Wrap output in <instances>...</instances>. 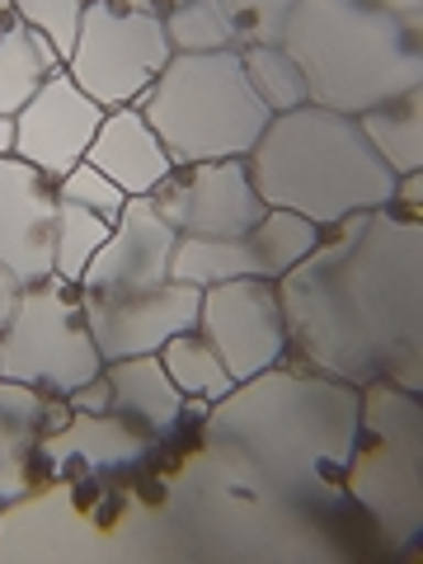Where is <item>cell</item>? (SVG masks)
<instances>
[{"label": "cell", "instance_id": "obj_1", "mask_svg": "<svg viewBox=\"0 0 423 564\" xmlns=\"http://www.w3.org/2000/svg\"><path fill=\"white\" fill-rule=\"evenodd\" d=\"M288 344L311 372L348 386L423 391V226L377 207L325 226L315 250L278 278Z\"/></svg>", "mask_w": 423, "mask_h": 564}, {"label": "cell", "instance_id": "obj_2", "mask_svg": "<svg viewBox=\"0 0 423 564\" xmlns=\"http://www.w3.org/2000/svg\"><path fill=\"white\" fill-rule=\"evenodd\" d=\"M362 386L278 362L236 381L203 414V437L296 508L344 503V475L358 443Z\"/></svg>", "mask_w": 423, "mask_h": 564}, {"label": "cell", "instance_id": "obj_3", "mask_svg": "<svg viewBox=\"0 0 423 564\" xmlns=\"http://www.w3.org/2000/svg\"><path fill=\"white\" fill-rule=\"evenodd\" d=\"M263 207L302 212L315 226H334L352 212H377L395 203V174L381 165L358 118L321 104L273 113L254 151L245 155Z\"/></svg>", "mask_w": 423, "mask_h": 564}, {"label": "cell", "instance_id": "obj_4", "mask_svg": "<svg viewBox=\"0 0 423 564\" xmlns=\"http://www.w3.org/2000/svg\"><path fill=\"white\" fill-rule=\"evenodd\" d=\"M282 52L302 70L306 104L352 118L423 85L419 29L367 0H296Z\"/></svg>", "mask_w": 423, "mask_h": 564}, {"label": "cell", "instance_id": "obj_5", "mask_svg": "<svg viewBox=\"0 0 423 564\" xmlns=\"http://www.w3.org/2000/svg\"><path fill=\"white\" fill-rule=\"evenodd\" d=\"M137 109L165 141L174 165L245 161L273 118L231 47L174 52Z\"/></svg>", "mask_w": 423, "mask_h": 564}, {"label": "cell", "instance_id": "obj_6", "mask_svg": "<svg viewBox=\"0 0 423 564\" xmlns=\"http://www.w3.org/2000/svg\"><path fill=\"white\" fill-rule=\"evenodd\" d=\"M344 499L372 518L381 545L404 555L423 532V404L395 381H367Z\"/></svg>", "mask_w": 423, "mask_h": 564}, {"label": "cell", "instance_id": "obj_7", "mask_svg": "<svg viewBox=\"0 0 423 564\" xmlns=\"http://www.w3.org/2000/svg\"><path fill=\"white\" fill-rule=\"evenodd\" d=\"M99 372L104 358L85 325L76 282L47 273L43 282L20 288L10 325L0 334V377L39 386L47 395H70Z\"/></svg>", "mask_w": 423, "mask_h": 564}, {"label": "cell", "instance_id": "obj_8", "mask_svg": "<svg viewBox=\"0 0 423 564\" xmlns=\"http://www.w3.org/2000/svg\"><path fill=\"white\" fill-rule=\"evenodd\" d=\"M170 57L174 47L165 39L161 14L128 10L113 0H90L66 70L99 109H128V104H141V95L170 66Z\"/></svg>", "mask_w": 423, "mask_h": 564}, {"label": "cell", "instance_id": "obj_9", "mask_svg": "<svg viewBox=\"0 0 423 564\" xmlns=\"http://www.w3.org/2000/svg\"><path fill=\"white\" fill-rule=\"evenodd\" d=\"M198 334L221 352L226 372L250 381L269 367L288 362V321H282L278 282L269 278H231L217 288H203Z\"/></svg>", "mask_w": 423, "mask_h": 564}, {"label": "cell", "instance_id": "obj_10", "mask_svg": "<svg viewBox=\"0 0 423 564\" xmlns=\"http://www.w3.org/2000/svg\"><path fill=\"white\" fill-rule=\"evenodd\" d=\"M85 325L104 362L141 358V352H161L174 334L198 329L203 288L188 282H161L147 292H80Z\"/></svg>", "mask_w": 423, "mask_h": 564}, {"label": "cell", "instance_id": "obj_11", "mask_svg": "<svg viewBox=\"0 0 423 564\" xmlns=\"http://www.w3.org/2000/svg\"><path fill=\"white\" fill-rule=\"evenodd\" d=\"M147 198L180 236H245L269 212L245 161L174 165Z\"/></svg>", "mask_w": 423, "mask_h": 564}, {"label": "cell", "instance_id": "obj_12", "mask_svg": "<svg viewBox=\"0 0 423 564\" xmlns=\"http://www.w3.org/2000/svg\"><path fill=\"white\" fill-rule=\"evenodd\" d=\"M104 113L109 109H99V104L70 80V70L57 66L39 90L24 99V109L14 113L10 155H20V161L43 170L47 180L57 184L62 174H70L85 155H90V141L99 132Z\"/></svg>", "mask_w": 423, "mask_h": 564}, {"label": "cell", "instance_id": "obj_13", "mask_svg": "<svg viewBox=\"0 0 423 564\" xmlns=\"http://www.w3.org/2000/svg\"><path fill=\"white\" fill-rule=\"evenodd\" d=\"M57 184L20 155H0V269L20 288L43 282L57 254Z\"/></svg>", "mask_w": 423, "mask_h": 564}, {"label": "cell", "instance_id": "obj_14", "mask_svg": "<svg viewBox=\"0 0 423 564\" xmlns=\"http://www.w3.org/2000/svg\"><path fill=\"white\" fill-rule=\"evenodd\" d=\"M180 231L155 212L151 198H128L122 217L113 221L109 240L99 245L90 269L80 278V292H147L170 282V259Z\"/></svg>", "mask_w": 423, "mask_h": 564}, {"label": "cell", "instance_id": "obj_15", "mask_svg": "<svg viewBox=\"0 0 423 564\" xmlns=\"http://www.w3.org/2000/svg\"><path fill=\"white\" fill-rule=\"evenodd\" d=\"M85 161L109 174V180L128 193V198H147V193L174 170L165 141L155 137V128L147 122V113H141L137 104L104 113Z\"/></svg>", "mask_w": 423, "mask_h": 564}, {"label": "cell", "instance_id": "obj_16", "mask_svg": "<svg viewBox=\"0 0 423 564\" xmlns=\"http://www.w3.org/2000/svg\"><path fill=\"white\" fill-rule=\"evenodd\" d=\"M155 447L151 433H141L137 423H128L122 414H70L66 429H57L52 437L39 443L43 466L52 470H128L137 462H147V452Z\"/></svg>", "mask_w": 423, "mask_h": 564}, {"label": "cell", "instance_id": "obj_17", "mask_svg": "<svg viewBox=\"0 0 423 564\" xmlns=\"http://www.w3.org/2000/svg\"><path fill=\"white\" fill-rule=\"evenodd\" d=\"M104 381H109V395H113V414L137 423L141 433L165 437L184 423V391L170 381L161 352L104 362Z\"/></svg>", "mask_w": 423, "mask_h": 564}, {"label": "cell", "instance_id": "obj_18", "mask_svg": "<svg viewBox=\"0 0 423 564\" xmlns=\"http://www.w3.org/2000/svg\"><path fill=\"white\" fill-rule=\"evenodd\" d=\"M62 66L52 43L24 24L14 0H0V113H20L24 99Z\"/></svg>", "mask_w": 423, "mask_h": 564}, {"label": "cell", "instance_id": "obj_19", "mask_svg": "<svg viewBox=\"0 0 423 564\" xmlns=\"http://www.w3.org/2000/svg\"><path fill=\"white\" fill-rule=\"evenodd\" d=\"M362 137L372 141L381 165L404 180V174H423V85L410 95H395L377 104V109L358 113Z\"/></svg>", "mask_w": 423, "mask_h": 564}, {"label": "cell", "instance_id": "obj_20", "mask_svg": "<svg viewBox=\"0 0 423 564\" xmlns=\"http://www.w3.org/2000/svg\"><path fill=\"white\" fill-rule=\"evenodd\" d=\"M161 362H165L170 381L184 391V400H212L217 404L236 386V377L226 372V362H221V352L212 348L198 329L174 334V339L161 348Z\"/></svg>", "mask_w": 423, "mask_h": 564}, {"label": "cell", "instance_id": "obj_21", "mask_svg": "<svg viewBox=\"0 0 423 564\" xmlns=\"http://www.w3.org/2000/svg\"><path fill=\"white\" fill-rule=\"evenodd\" d=\"M109 231H113V221H104L99 212L62 198V207H57V254H52V273L80 288L85 269H90V259L99 254V245L109 240Z\"/></svg>", "mask_w": 423, "mask_h": 564}, {"label": "cell", "instance_id": "obj_22", "mask_svg": "<svg viewBox=\"0 0 423 564\" xmlns=\"http://www.w3.org/2000/svg\"><path fill=\"white\" fill-rule=\"evenodd\" d=\"M240 66H245V76H250L254 95L269 104V113H292V109H302L306 104V80H302V70H296V62L282 52V43L245 47Z\"/></svg>", "mask_w": 423, "mask_h": 564}, {"label": "cell", "instance_id": "obj_23", "mask_svg": "<svg viewBox=\"0 0 423 564\" xmlns=\"http://www.w3.org/2000/svg\"><path fill=\"white\" fill-rule=\"evenodd\" d=\"M292 6H296V0H217L231 52L282 43V29H288Z\"/></svg>", "mask_w": 423, "mask_h": 564}, {"label": "cell", "instance_id": "obj_24", "mask_svg": "<svg viewBox=\"0 0 423 564\" xmlns=\"http://www.w3.org/2000/svg\"><path fill=\"white\" fill-rule=\"evenodd\" d=\"M165 24V39L174 52H221L231 47L226 43V20L217 10V0H184V6H174L161 14Z\"/></svg>", "mask_w": 423, "mask_h": 564}, {"label": "cell", "instance_id": "obj_25", "mask_svg": "<svg viewBox=\"0 0 423 564\" xmlns=\"http://www.w3.org/2000/svg\"><path fill=\"white\" fill-rule=\"evenodd\" d=\"M14 10L24 14L29 29H39L43 39L52 43V52L62 57H70V47H76V29L85 20V10H90V0H14Z\"/></svg>", "mask_w": 423, "mask_h": 564}, {"label": "cell", "instance_id": "obj_26", "mask_svg": "<svg viewBox=\"0 0 423 564\" xmlns=\"http://www.w3.org/2000/svg\"><path fill=\"white\" fill-rule=\"evenodd\" d=\"M57 198L90 207V212H99L104 221H118L122 207H128V193H122L104 170H95L90 161H80L70 174H62V180H57Z\"/></svg>", "mask_w": 423, "mask_h": 564}, {"label": "cell", "instance_id": "obj_27", "mask_svg": "<svg viewBox=\"0 0 423 564\" xmlns=\"http://www.w3.org/2000/svg\"><path fill=\"white\" fill-rule=\"evenodd\" d=\"M66 404H70L76 414H109V410H113V395H109V381H104V372H99L95 381L76 386V391L66 395Z\"/></svg>", "mask_w": 423, "mask_h": 564}, {"label": "cell", "instance_id": "obj_28", "mask_svg": "<svg viewBox=\"0 0 423 564\" xmlns=\"http://www.w3.org/2000/svg\"><path fill=\"white\" fill-rule=\"evenodd\" d=\"M367 6H377L386 14H395V20L423 29V0H367Z\"/></svg>", "mask_w": 423, "mask_h": 564}, {"label": "cell", "instance_id": "obj_29", "mask_svg": "<svg viewBox=\"0 0 423 564\" xmlns=\"http://www.w3.org/2000/svg\"><path fill=\"white\" fill-rule=\"evenodd\" d=\"M14 296H20V282H14V273H10V269H0V334H6V325H10Z\"/></svg>", "mask_w": 423, "mask_h": 564}, {"label": "cell", "instance_id": "obj_30", "mask_svg": "<svg viewBox=\"0 0 423 564\" xmlns=\"http://www.w3.org/2000/svg\"><path fill=\"white\" fill-rule=\"evenodd\" d=\"M113 6H128V10H147V14H165L174 6H184V0H113Z\"/></svg>", "mask_w": 423, "mask_h": 564}, {"label": "cell", "instance_id": "obj_31", "mask_svg": "<svg viewBox=\"0 0 423 564\" xmlns=\"http://www.w3.org/2000/svg\"><path fill=\"white\" fill-rule=\"evenodd\" d=\"M0 513H6V499H0Z\"/></svg>", "mask_w": 423, "mask_h": 564}]
</instances>
